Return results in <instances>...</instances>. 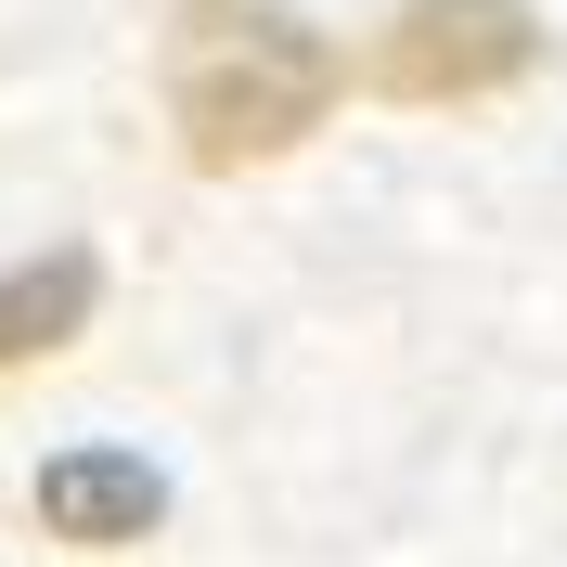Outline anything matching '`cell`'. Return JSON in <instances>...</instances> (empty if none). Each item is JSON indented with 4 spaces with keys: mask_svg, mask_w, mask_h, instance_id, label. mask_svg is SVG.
<instances>
[{
    "mask_svg": "<svg viewBox=\"0 0 567 567\" xmlns=\"http://www.w3.org/2000/svg\"><path fill=\"white\" fill-rule=\"evenodd\" d=\"M336 39H310L271 0H194L168 39V116L194 142V168H271L322 130L336 104Z\"/></svg>",
    "mask_w": 567,
    "mask_h": 567,
    "instance_id": "obj_1",
    "label": "cell"
},
{
    "mask_svg": "<svg viewBox=\"0 0 567 567\" xmlns=\"http://www.w3.org/2000/svg\"><path fill=\"white\" fill-rule=\"evenodd\" d=\"M529 52H542L529 0H400L374 78H388L400 104H477V91H516Z\"/></svg>",
    "mask_w": 567,
    "mask_h": 567,
    "instance_id": "obj_2",
    "label": "cell"
},
{
    "mask_svg": "<svg viewBox=\"0 0 567 567\" xmlns=\"http://www.w3.org/2000/svg\"><path fill=\"white\" fill-rule=\"evenodd\" d=\"M155 516H168V491H155L142 452H65V464H39V529H52V542L116 555V542H142Z\"/></svg>",
    "mask_w": 567,
    "mask_h": 567,
    "instance_id": "obj_3",
    "label": "cell"
},
{
    "mask_svg": "<svg viewBox=\"0 0 567 567\" xmlns=\"http://www.w3.org/2000/svg\"><path fill=\"white\" fill-rule=\"evenodd\" d=\"M91 297H104L91 246H52V258H27V271H0V361H52L78 322H91Z\"/></svg>",
    "mask_w": 567,
    "mask_h": 567,
    "instance_id": "obj_4",
    "label": "cell"
}]
</instances>
